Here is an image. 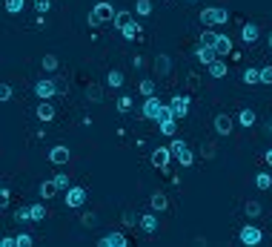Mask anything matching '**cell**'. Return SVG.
<instances>
[{"label":"cell","instance_id":"cell-43","mask_svg":"<svg viewBox=\"0 0 272 247\" xmlns=\"http://www.w3.org/2000/svg\"><path fill=\"white\" fill-rule=\"evenodd\" d=\"M169 150H172V155H178L181 150H186V141H183V138H172Z\"/></svg>","mask_w":272,"mask_h":247},{"label":"cell","instance_id":"cell-16","mask_svg":"<svg viewBox=\"0 0 272 247\" xmlns=\"http://www.w3.org/2000/svg\"><path fill=\"white\" fill-rule=\"evenodd\" d=\"M169 72H172V58L169 55H158V58H155V75L166 78Z\"/></svg>","mask_w":272,"mask_h":247},{"label":"cell","instance_id":"cell-31","mask_svg":"<svg viewBox=\"0 0 272 247\" xmlns=\"http://www.w3.org/2000/svg\"><path fill=\"white\" fill-rule=\"evenodd\" d=\"M137 89H140L143 98H149V95H155V81H152V78H143V81L137 83Z\"/></svg>","mask_w":272,"mask_h":247},{"label":"cell","instance_id":"cell-38","mask_svg":"<svg viewBox=\"0 0 272 247\" xmlns=\"http://www.w3.org/2000/svg\"><path fill=\"white\" fill-rule=\"evenodd\" d=\"M46 219V207L43 204H32V222H43Z\"/></svg>","mask_w":272,"mask_h":247},{"label":"cell","instance_id":"cell-6","mask_svg":"<svg viewBox=\"0 0 272 247\" xmlns=\"http://www.w3.org/2000/svg\"><path fill=\"white\" fill-rule=\"evenodd\" d=\"M63 201H66L69 210H78V207H83V204H86V187H69L66 196H63Z\"/></svg>","mask_w":272,"mask_h":247},{"label":"cell","instance_id":"cell-15","mask_svg":"<svg viewBox=\"0 0 272 247\" xmlns=\"http://www.w3.org/2000/svg\"><path fill=\"white\" fill-rule=\"evenodd\" d=\"M140 230L143 233H158V216H155V210L152 213H146V216H140Z\"/></svg>","mask_w":272,"mask_h":247},{"label":"cell","instance_id":"cell-10","mask_svg":"<svg viewBox=\"0 0 272 247\" xmlns=\"http://www.w3.org/2000/svg\"><path fill=\"white\" fill-rule=\"evenodd\" d=\"M69 158H72V153H69V147H63V144H57V147L49 150V161H52L55 167H63Z\"/></svg>","mask_w":272,"mask_h":247},{"label":"cell","instance_id":"cell-12","mask_svg":"<svg viewBox=\"0 0 272 247\" xmlns=\"http://www.w3.org/2000/svg\"><path fill=\"white\" fill-rule=\"evenodd\" d=\"M195 58L201 60L204 66H209V63L218 58V52H215V46H204V43H198V49H195Z\"/></svg>","mask_w":272,"mask_h":247},{"label":"cell","instance_id":"cell-26","mask_svg":"<svg viewBox=\"0 0 272 247\" xmlns=\"http://www.w3.org/2000/svg\"><path fill=\"white\" fill-rule=\"evenodd\" d=\"M14 222H32V204H23L14 210Z\"/></svg>","mask_w":272,"mask_h":247},{"label":"cell","instance_id":"cell-9","mask_svg":"<svg viewBox=\"0 0 272 247\" xmlns=\"http://www.w3.org/2000/svg\"><path fill=\"white\" fill-rule=\"evenodd\" d=\"M172 158H175V155H172L169 147H155V153H152V164L166 173V170H169V161H172Z\"/></svg>","mask_w":272,"mask_h":247},{"label":"cell","instance_id":"cell-30","mask_svg":"<svg viewBox=\"0 0 272 247\" xmlns=\"http://www.w3.org/2000/svg\"><path fill=\"white\" fill-rule=\"evenodd\" d=\"M135 14L149 17V14H152V0H137V3H135Z\"/></svg>","mask_w":272,"mask_h":247},{"label":"cell","instance_id":"cell-39","mask_svg":"<svg viewBox=\"0 0 272 247\" xmlns=\"http://www.w3.org/2000/svg\"><path fill=\"white\" fill-rule=\"evenodd\" d=\"M40 63H43L46 72H55L57 69V58H55V55H43V60H40Z\"/></svg>","mask_w":272,"mask_h":247},{"label":"cell","instance_id":"cell-8","mask_svg":"<svg viewBox=\"0 0 272 247\" xmlns=\"http://www.w3.org/2000/svg\"><path fill=\"white\" fill-rule=\"evenodd\" d=\"M169 109H172V115L178 118V121L186 118L189 115V95H175V98L169 101Z\"/></svg>","mask_w":272,"mask_h":247},{"label":"cell","instance_id":"cell-5","mask_svg":"<svg viewBox=\"0 0 272 247\" xmlns=\"http://www.w3.org/2000/svg\"><path fill=\"white\" fill-rule=\"evenodd\" d=\"M34 95H37L40 101H52L55 95H60V83H57V81H49V78H43V81L34 83Z\"/></svg>","mask_w":272,"mask_h":247},{"label":"cell","instance_id":"cell-20","mask_svg":"<svg viewBox=\"0 0 272 247\" xmlns=\"http://www.w3.org/2000/svg\"><path fill=\"white\" fill-rule=\"evenodd\" d=\"M149 204H152V210L155 213H163L166 207H169V199H166V193H152Z\"/></svg>","mask_w":272,"mask_h":247},{"label":"cell","instance_id":"cell-33","mask_svg":"<svg viewBox=\"0 0 272 247\" xmlns=\"http://www.w3.org/2000/svg\"><path fill=\"white\" fill-rule=\"evenodd\" d=\"M86 98H89L92 104H101L103 101V89L101 86H86Z\"/></svg>","mask_w":272,"mask_h":247},{"label":"cell","instance_id":"cell-32","mask_svg":"<svg viewBox=\"0 0 272 247\" xmlns=\"http://www.w3.org/2000/svg\"><path fill=\"white\" fill-rule=\"evenodd\" d=\"M3 6H6V12H9V14H20L23 6H26V0H6Z\"/></svg>","mask_w":272,"mask_h":247},{"label":"cell","instance_id":"cell-40","mask_svg":"<svg viewBox=\"0 0 272 247\" xmlns=\"http://www.w3.org/2000/svg\"><path fill=\"white\" fill-rule=\"evenodd\" d=\"M52 9V0H34V12L37 14H46Z\"/></svg>","mask_w":272,"mask_h":247},{"label":"cell","instance_id":"cell-4","mask_svg":"<svg viewBox=\"0 0 272 247\" xmlns=\"http://www.w3.org/2000/svg\"><path fill=\"white\" fill-rule=\"evenodd\" d=\"M238 239H241V245L258 247L264 242V233H261V227H255V224H244V227H241V233H238Z\"/></svg>","mask_w":272,"mask_h":247},{"label":"cell","instance_id":"cell-54","mask_svg":"<svg viewBox=\"0 0 272 247\" xmlns=\"http://www.w3.org/2000/svg\"><path fill=\"white\" fill-rule=\"evenodd\" d=\"M189 3H198V0H189Z\"/></svg>","mask_w":272,"mask_h":247},{"label":"cell","instance_id":"cell-23","mask_svg":"<svg viewBox=\"0 0 272 247\" xmlns=\"http://www.w3.org/2000/svg\"><path fill=\"white\" fill-rule=\"evenodd\" d=\"M215 52L218 58H227L229 52H232V40H229L227 35H218V43H215Z\"/></svg>","mask_w":272,"mask_h":247},{"label":"cell","instance_id":"cell-21","mask_svg":"<svg viewBox=\"0 0 272 247\" xmlns=\"http://www.w3.org/2000/svg\"><path fill=\"white\" fill-rule=\"evenodd\" d=\"M34 112H37V118H40V121H55V106L49 104V101H40V106H37V109H34Z\"/></svg>","mask_w":272,"mask_h":247},{"label":"cell","instance_id":"cell-45","mask_svg":"<svg viewBox=\"0 0 272 247\" xmlns=\"http://www.w3.org/2000/svg\"><path fill=\"white\" fill-rule=\"evenodd\" d=\"M0 101H11V83H3L0 86Z\"/></svg>","mask_w":272,"mask_h":247},{"label":"cell","instance_id":"cell-19","mask_svg":"<svg viewBox=\"0 0 272 247\" xmlns=\"http://www.w3.org/2000/svg\"><path fill=\"white\" fill-rule=\"evenodd\" d=\"M57 181L55 178H46V181H40V199H55V193H57Z\"/></svg>","mask_w":272,"mask_h":247},{"label":"cell","instance_id":"cell-27","mask_svg":"<svg viewBox=\"0 0 272 247\" xmlns=\"http://www.w3.org/2000/svg\"><path fill=\"white\" fill-rule=\"evenodd\" d=\"M244 83H261V69L247 66V69H244Z\"/></svg>","mask_w":272,"mask_h":247},{"label":"cell","instance_id":"cell-53","mask_svg":"<svg viewBox=\"0 0 272 247\" xmlns=\"http://www.w3.org/2000/svg\"><path fill=\"white\" fill-rule=\"evenodd\" d=\"M267 130H270V132H272V121H270V124H267Z\"/></svg>","mask_w":272,"mask_h":247},{"label":"cell","instance_id":"cell-35","mask_svg":"<svg viewBox=\"0 0 272 247\" xmlns=\"http://www.w3.org/2000/svg\"><path fill=\"white\" fill-rule=\"evenodd\" d=\"M244 210H247L250 219H258V216H261V204H258V201H247V207H244Z\"/></svg>","mask_w":272,"mask_h":247},{"label":"cell","instance_id":"cell-46","mask_svg":"<svg viewBox=\"0 0 272 247\" xmlns=\"http://www.w3.org/2000/svg\"><path fill=\"white\" fill-rule=\"evenodd\" d=\"M80 222H83V227H95V224H98V216H95V213H86Z\"/></svg>","mask_w":272,"mask_h":247},{"label":"cell","instance_id":"cell-2","mask_svg":"<svg viewBox=\"0 0 272 247\" xmlns=\"http://www.w3.org/2000/svg\"><path fill=\"white\" fill-rule=\"evenodd\" d=\"M229 20V12L221 9V6H206L201 9V23L204 26H224Z\"/></svg>","mask_w":272,"mask_h":247},{"label":"cell","instance_id":"cell-47","mask_svg":"<svg viewBox=\"0 0 272 247\" xmlns=\"http://www.w3.org/2000/svg\"><path fill=\"white\" fill-rule=\"evenodd\" d=\"M0 247H17V236H3L0 239Z\"/></svg>","mask_w":272,"mask_h":247},{"label":"cell","instance_id":"cell-42","mask_svg":"<svg viewBox=\"0 0 272 247\" xmlns=\"http://www.w3.org/2000/svg\"><path fill=\"white\" fill-rule=\"evenodd\" d=\"M32 245H34L32 233H17V247H32Z\"/></svg>","mask_w":272,"mask_h":247},{"label":"cell","instance_id":"cell-51","mask_svg":"<svg viewBox=\"0 0 272 247\" xmlns=\"http://www.w3.org/2000/svg\"><path fill=\"white\" fill-rule=\"evenodd\" d=\"M264 158H267V161H270V167H272V150H267V153H264Z\"/></svg>","mask_w":272,"mask_h":247},{"label":"cell","instance_id":"cell-50","mask_svg":"<svg viewBox=\"0 0 272 247\" xmlns=\"http://www.w3.org/2000/svg\"><path fill=\"white\" fill-rule=\"evenodd\" d=\"M143 63H146L143 58H132V66H135V69H143Z\"/></svg>","mask_w":272,"mask_h":247},{"label":"cell","instance_id":"cell-52","mask_svg":"<svg viewBox=\"0 0 272 247\" xmlns=\"http://www.w3.org/2000/svg\"><path fill=\"white\" fill-rule=\"evenodd\" d=\"M267 43H270V49H272V32H270V37H267Z\"/></svg>","mask_w":272,"mask_h":247},{"label":"cell","instance_id":"cell-11","mask_svg":"<svg viewBox=\"0 0 272 247\" xmlns=\"http://www.w3.org/2000/svg\"><path fill=\"white\" fill-rule=\"evenodd\" d=\"M212 127H215V132H218V135H229L235 124H232V118H229L227 112H218V115H215V121H212Z\"/></svg>","mask_w":272,"mask_h":247},{"label":"cell","instance_id":"cell-24","mask_svg":"<svg viewBox=\"0 0 272 247\" xmlns=\"http://www.w3.org/2000/svg\"><path fill=\"white\" fill-rule=\"evenodd\" d=\"M238 121H241V127H247L250 130L252 124H255V109H250V106H244L238 112Z\"/></svg>","mask_w":272,"mask_h":247},{"label":"cell","instance_id":"cell-37","mask_svg":"<svg viewBox=\"0 0 272 247\" xmlns=\"http://www.w3.org/2000/svg\"><path fill=\"white\" fill-rule=\"evenodd\" d=\"M129 17H132V12H124V9H121V12L115 14V20H112V23H115V29L121 32V26H124L126 20H129Z\"/></svg>","mask_w":272,"mask_h":247},{"label":"cell","instance_id":"cell-13","mask_svg":"<svg viewBox=\"0 0 272 247\" xmlns=\"http://www.w3.org/2000/svg\"><path fill=\"white\" fill-rule=\"evenodd\" d=\"M121 35H124L126 40H137V37H140V23H137L135 17H129V20L121 26Z\"/></svg>","mask_w":272,"mask_h":247},{"label":"cell","instance_id":"cell-18","mask_svg":"<svg viewBox=\"0 0 272 247\" xmlns=\"http://www.w3.org/2000/svg\"><path fill=\"white\" fill-rule=\"evenodd\" d=\"M106 86H109V89H121V86H124V72L109 69L106 72Z\"/></svg>","mask_w":272,"mask_h":247},{"label":"cell","instance_id":"cell-22","mask_svg":"<svg viewBox=\"0 0 272 247\" xmlns=\"http://www.w3.org/2000/svg\"><path fill=\"white\" fill-rule=\"evenodd\" d=\"M158 124H160V132H163V135L175 138V124H178V118H175V115H166V118H160Z\"/></svg>","mask_w":272,"mask_h":247},{"label":"cell","instance_id":"cell-48","mask_svg":"<svg viewBox=\"0 0 272 247\" xmlns=\"http://www.w3.org/2000/svg\"><path fill=\"white\" fill-rule=\"evenodd\" d=\"M261 83H272V66H264L261 69Z\"/></svg>","mask_w":272,"mask_h":247},{"label":"cell","instance_id":"cell-3","mask_svg":"<svg viewBox=\"0 0 272 247\" xmlns=\"http://www.w3.org/2000/svg\"><path fill=\"white\" fill-rule=\"evenodd\" d=\"M163 101H160L158 95H149L146 101H143V106H140V115L146 118V121H158L160 118V112H163Z\"/></svg>","mask_w":272,"mask_h":247},{"label":"cell","instance_id":"cell-17","mask_svg":"<svg viewBox=\"0 0 272 247\" xmlns=\"http://www.w3.org/2000/svg\"><path fill=\"white\" fill-rule=\"evenodd\" d=\"M206 69H209V75H212V78H215V81H221V78H227V63H224V58H215L212 60V63H209V66H206Z\"/></svg>","mask_w":272,"mask_h":247},{"label":"cell","instance_id":"cell-1","mask_svg":"<svg viewBox=\"0 0 272 247\" xmlns=\"http://www.w3.org/2000/svg\"><path fill=\"white\" fill-rule=\"evenodd\" d=\"M115 14H118V9H115L112 3H98V6L86 14V23H89V26L109 23V20H115Z\"/></svg>","mask_w":272,"mask_h":247},{"label":"cell","instance_id":"cell-36","mask_svg":"<svg viewBox=\"0 0 272 247\" xmlns=\"http://www.w3.org/2000/svg\"><path fill=\"white\" fill-rule=\"evenodd\" d=\"M129 109H132V98H129V95H121V98H118V112H129Z\"/></svg>","mask_w":272,"mask_h":247},{"label":"cell","instance_id":"cell-25","mask_svg":"<svg viewBox=\"0 0 272 247\" xmlns=\"http://www.w3.org/2000/svg\"><path fill=\"white\" fill-rule=\"evenodd\" d=\"M121 222H124V227H140V216L135 210H124Z\"/></svg>","mask_w":272,"mask_h":247},{"label":"cell","instance_id":"cell-44","mask_svg":"<svg viewBox=\"0 0 272 247\" xmlns=\"http://www.w3.org/2000/svg\"><path fill=\"white\" fill-rule=\"evenodd\" d=\"M201 153H204V158H215L218 150H215V144H212V141H206L204 147H201Z\"/></svg>","mask_w":272,"mask_h":247},{"label":"cell","instance_id":"cell-49","mask_svg":"<svg viewBox=\"0 0 272 247\" xmlns=\"http://www.w3.org/2000/svg\"><path fill=\"white\" fill-rule=\"evenodd\" d=\"M9 199H11L9 187H3V190H0V204H3V207H9Z\"/></svg>","mask_w":272,"mask_h":247},{"label":"cell","instance_id":"cell-34","mask_svg":"<svg viewBox=\"0 0 272 247\" xmlns=\"http://www.w3.org/2000/svg\"><path fill=\"white\" fill-rule=\"evenodd\" d=\"M201 43H204V46H215V43H218V32L204 29V32H201Z\"/></svg>","mask_w":272,"mask_h":247},{"label":"cell","instance_id":"cell-41","mask_svg":"<svg viewBox=\"0 0 272 247\" xmlns=\"http://www.w3.org/2000/svg\"><path fill=\"white\" fill-rule=\"evenodd\" d=\"M55 181H57V187L63 190V193H66V190L72 187V181H69V176H66V173H57V176H55Z\"/></svg>","mask_w":272,"mask_h":247},{"label":"cell","instance_id":"cell-14","mask_svg":"<svg viewBox=\"0 0 272 247\" xmlns=\"http://www.w3.org/2000/svg\"><path fill=\"white\" fill-rule=\"evenodd\" d=\"M258 35H261V32H258V26L255 23H244L241 26V40H244L247 46H252V43L258 40Z\"/></svg>","mask_w":272,"mask_h":247},{"label":"cell","instance_id":"cell-7","mask_svg":"<svg viewBox=\"0 0 272 247\" xmlns=\"http://www.w3.org/2000/svg\"><path fill=\"white\" fill-rule=\"evenodd\" d=\"M98 245L101 247H129V239H126V233H121V230H109L106 236H101Z\"/></svg>","mask_w":272,"mask_h":247},{"label":"cell","instance_id":"cell-29","mask_svg":"<svg viewBox=\"0 0 272 247\" xmlns=\"http://www.w3.org/2000/svg\"><path fill=\"white\" fill-rule=\"evenodd\" d=\"M255 187L258 190H270L272 187V176L270 173H255Z\"/></svg>","mask_w":272,"mask_h":247},{"label":"cell","instance_id":"cell-28","mask_svg":"<svg viewBox=\"0 0 272 247\" xmlns=\"http://www.w3.org/2000/svg\"><path fill=\"white\" fill-rule=\"evenodd\" d=\"M175 158H178V164H181V167H192L195 164V155H192V150H189V147H186V150H181Z\"/></svg>","mask_w":272,"mask_h":247}]
</instances>
